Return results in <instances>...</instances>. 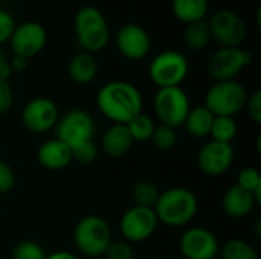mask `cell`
Returning <instances> with one entry per match:
<instances>
[{
  "instance_id": "obj_1",
  "label": "cell",
  "mask_w": 261,
  "mask_h": 259,
  "mask_svg": "<svg viewBox=\"0 0 261 259\" xmlns=\"http://www.w3.org/2000/svg\"><path fill=\"white\" fill-rule=\"evenodd\" d=\"M96 107L113 124H127L142 113L144 99L136 85L128 81H110L96 95Z\"/></svg>"
},
{
  "instance_id": "obj_2",
  "label": "cell",
  "mask_w": 261,
  "mask_h": 259,
  "mask_svg": "<svg viewBox=\"0 0 261 259\" xmlns=\"http://www.w3.org/2000/svg\"><path fill=\"white\" fill-rule=\"evenodd\" d=\"M153 209L159 223L170 227H182L196 217L199 202L193 191L176 186L161 192Z\"/></svg>"
},
{
  "instance_id": "obj_3",
  "label": "cell",
  "mask_w": 261,
  "mask_h": 259,
  "mask_svg": "<svg viewBox=\"0 0 261 259\" xmlns=\"http://www.w3.org/2000/svg\"><path fill=\"white\" fill-rule=\"evenodd\" d=\"M112 241L109 223L98 215L81 218L73 229V244L76 250L90 259L102 258Z\"/></svg>"
},
{
  "instance_id": "obj_4",
  "label": "cell",
  "mask_w": 261,
  "mask_h": 259,
  "mask_svg": "<svg viewBox=\"0 0 261 259\" xmlns=\"http://www.w3.org/2000/svg\"><path fill=\"white\" fill-rule=\"evenodd\" d=\"M75 35L83 52L102 50L110 40V29L104 14L95 6H83L75 15Z\"/></svg>"
},
{
  "instance_id": "obj_5",
  "label": "cell",
  "mask_w": 261,
  "mask_h": 259,
  "mask_svg": "<svg viewBox=\"0 0 261 259\" xmlns=\"http://www.w3.org/2000/svg\"><path fill=\"white\" fill-rule=\"evenodd\" d=\"M248 92L236 79L216 81L205 96V107L214 116L236 118L246 105Z\"/></svg>"
},
{
  "instance_id": "obj_6",
  "label": "cell",
  "mask_w": 261,
  "mask_h": 259,
  "mask_svg": "<svg viewBox=\"0 0 261 259\" xmlns=\"http://www.w3.org/2000/svg\"><path fill=\"white\" fill-rule=\"evenodd\" d=\"M95 130L93 118L83 108L69 110L63 118L58 119L55 125L57 139L64 142L70 151L92 143Z\"/></svg>"
},
{
  "instance_id": "obj_7",
  "label": "cell",
  "mask_w": 261,
  "mask_h": 259,
  "mask_svg": "<svg viewBox=\"0 0 261 259\" xmlns=\"http://www.w3.org/2000/svg\"><path fill=\"white\" fill-rule=\"evenodd\" d=\"M190 70L188 60L184 53L176 50H165L158 53L150 66L148 76L159 87H180Z\"/></svg>"
},
{
  "instance_id": "obj_8",
  "label": "cell",
  "mask_w": 261,
  "mask_h": 259,
  "mask_svg": "<svg viewBox=\"0 0 261 259\" xmlns=\"http://www.w3.org/2000/svg\"><path fill=\"white\" fill-rule=\"evenodd\" d=\"M154 113L162 125L171 128L182 127L190 110V98L182 87L159 89L154 96Z\"/></svg>"
},
{
  "instance_id": "obj_9",
  "label": "cell",
  "mask_w": 261,
  "mask_h": 259,
  "mask_svg": "<svg viewBox=\"0 0 261 259\" xmlns=\"http://www.w3.org/2000/svg\"><path fill=\"white\" fill-rule=\"evenodd\" d=\"M251 53L240 46L237 47H220L208 60V73L216 81L236 79L246 66L251 64Z\"/></svg>"
},
{
  "instance_id": "obj_10",
  "label": "cell",
  "mask_w": 261,
  "mask_h": 259,
  "mask_svg": "<svg viewBox=\"0 0 261 259\" xmlns=\"http://www.w3.org/2000/svg\"><path fill=\"white\" fill-rule=\"evenodd\" d=\"M206 23L211 38H214L222 47H237L246 37V24L234 11L220 9L214 12Z\"/></svg>"
},
{
  "instance_id": "obj_11",
  "label": "cell",
  "mask_w": 261,
  "mask_h": 259,
  "mask_svg": "<svg viewBox=\"0 0 261 259\" xmlns=\"http://www.w3.org/2000/svg\"><path fill=\"white\" fill-rule=\"evenodd\" d=\"M158 224L159 220L154 209L135 205L121 217L119 231L127 243H142L154 234Z\"/></svg>"
},
{
  "instance_id": "obj_12",
  "label": "cell",
  "mask_w": 261,
  "mask_h": 259,
  "mask_svg": "<svg viewBox=\"0 0 261 259\" xmlns=\"http://www.w3.org/2000/svg\"><path fill=\"white\" fill-rule=\"evenodd\" d=\"M60 113L57 104L44 96L31 99L21 110V124L28 131L34 134L50 131L52 128H55Z\"/></svg>"
},
{
  "instance_id": "obj_13",
  "label": "cell",
  "mask_w": 261,
  "mask_h": 259,
  "mask_svg": "<svg viewBox=\"0 0 261 259\" xmlns=\"http://www.w3.org/2000/svg\"><path fill=\"white\" fill-rule=\"evenodd\" d=\"M47 41L46 29L37 21H24L15 24V29L9 38V46L14 55L26 60L38 55Z\"/></svg>"
},
{
  "instance_id": "obj_14",
  "label": "cell",
  "mask_w": 261,
  "mask_h": 259,
  "mask_svg": "<svg viewBox=\"0 0 261 259\" xmlns=\"http://www.w3.org/2000/svg\"><path fill=\"white\" fill-rule=\"evenodd\" d=\"M179 247L187 259H216L220 244L216 235L205 227H190L180 237Z\"/></svg>"
},
{
  "instance_id": "obj_15",
  "label": "cell",
  "mask_w": 261,
  "mask_h": 259,
  "mask_svg": "<svg viewBox=\"0 0 261 259\" xmlns=\"http://www.w3.org/2000/svg\"><path fill=\"white\" fill-rule=\"evenodd\" d=\"M234 162L232 143L210 140L205 143L197 156V165L200 171L211 177H219L225 174Z\"/></svg>"
},
{
  "instance_id": "obj_16",
  "label": "cell",
  "mask_w": 261,
  "mask_h": 259,
  "mask_svg": "<svg viewBox=\"0 0 261 259\" xmlns=\"http://www.w3.org/2000/svg\"><path fill=\"white\" fill-rule=\"evenodd\" d=\"M116 47L124 58L138 61L148 55L151 40L148 32L142 26L127 23L121 26L116 34Z\"/></svg>"
},
{
  "instance_id": "obj_17",
  "label": "cell",
  "mask_w": 261,
  "mask_h": 259,
  "mask_svg": "<svg viewBox=\"0 0 261 259\" xmlns=\"http://www.w3.org/2000/svg\"><path fill=\"white\" fill-rule=\"evenodd\" d=\"M37 159L43 168L50 169V171L64 169L73 162L70 148L57 137L49 139L40 145L37 151Z\"/></svg>"
},
{
  "instance_id": "obj_18",
  "label": "cell",
  "mask_w": 261,
  "mask_h": 259,
  "mask_svg": "<svg viewBox=\"0 0 261 259\" xmlns=\"http://www.w3.org/2000/svg\"><path fill=\"white\" fill-rule=\"evenodd\" d=\"M133 139L130 136V131L125 124H112L102 134L101 147L102 151L109 157H122L125 156L132 147Z\"/></svg>"
},
{
  "instance_id": "obj_19",
  "label": "cell",
  "mask_w": 261,
  "mask_h": 259,
  "mask_svg": "<svg viewBox=\"0 0 261 259\" xmlns=\"http://www.w3.org/2000/svg\"><path fill=\"white\" fill-rule=\"evenodd\" d=\"M255 200L251 191L234 185L231 186L222 200V206L226 215H229L231 218H243L246 215H249L255 206Z\"/></svg>"
},
{
  "instance_id": "obj_20",
  "label": "cell",
  "mask_w": 261,
  "mask_h": 259,
  "mask_svg": "<svg viewBox=\"0 0 261 259\" xmlns=\"http://www.w3.org/2000/svg\"><path fill=\"white\" fill-rule=\"evenodd\" d=\"M98 73V63L93 53L80 52L69 63V76L75 84L86 85L90 84Z\"/></svg>"
},
{
  "instance_id": "obj_21",
  "label": "cell",
  "mask_w": 261,
  "mask_h": 259,
  "mask_svg": "<svg viewBox=\"0 0 261 259\" xmlns=\"http://www.w3.org/2000/svg\"><path fill=\"white\" fill-rule=\"evenodd\" d=\"M213 121H214V114L205 105H199L190 110L184 122V127L188 131V134L193 136L194 139H203L210 136Z\"/></svg>"
},
{
  "instance_id": "obj_22",
  "label": "cell",
  "mask_w": 261,
  "mask_h": 259,
  "mask_svg": "<svg viewBox=\"0 0 261 259\" xmlns=\"http://www.w3.org/2000/svg\"><path fill=\"white\" fill-rule=\"evenodd\" d=\"M208 0H173L171 9L177 20L185 24L200 21L208 14Z\"/></svg>"
},
{
  "instance_id": "obj_23",
  "label": "cell",
  "mask_w": 261,
  "mask_h": 259,
  "mask_svg": "<svg viewBox=\"0 0 261 259\" xmlns=\"http://www.w3.org/2000/svg\"><path fill=\"white\" fill-rule=\"evenodd\" d=\"M211 41V32L205 20L187 24L184 31V43L191 50H202Z\"/></svg>"
},
{
  "instance_id": "obj_24",
  "label": "cell",
  "mask_w": 261,
  "mask_h": 259,
  "mask_svg": "<svg viewBox=\"0 0 261 259\" xmlns=\"http://www.w3.org/2000/svg\"><path fill=\"white\" fill-rule=\"evenodd\" d=\"M125 125H127V128L130 131V136H132L133 142H147V140H150L151 136H153V131L156 128L154 121L147 113L136 114Z\"/></svg>"
},
{
  "instance_id": "obj_25",
  "label": "cell",
  "mask_w": 261,
  "mask_h": 259,
  "mask_svg": "<svg viewBox=\"0 0 261 259\" xmlns=\"http://www.w3.org/2000/svg\"><path fill=\"white\" fill-rule=\"evenodd\" d=\"M239 127L234 118H228V116H214L213 121V127H211V133L210 136L213 137L211 140H217V142H226L231 143L236 136H237Z\"/></svg>"
},
{
  "instance_id": "obj_26",
  "label": "cell",
  "mask_w": 261,
  "mask_h": 259,
  "mask_svg": "<svg viewBox=\"0 0 261 259\" xmlns=\"http://www.w3.org/2000/svg\"><path fill=\"white\" fill-rule=\"evenodd\" d=\"M222 259H260L258 252L243 240H229L220 250Z\"/></svg>"
},
{
  "instance_id": "obj_27",
  "label": "cell",
  "mask_w": 261,
  "mask_h": 259,
  "mask_svg": "<svg viewBox=\"0 0 261 259\" xmlns=\"http://www.w3.org/2000/svg\"><path fill=\"white\" fill-rule=\"evenodd\" d=\"M159 191L158 188L151 183V182H138L135 186H133V191H132V197H133V202L136 206H142V208H154L158 198H159Z\"/></svg>"
},
{
  "instance_id": "obj_28",
  "label": "cell",
  "mask_w": 261,
  "mask_h": 259,
  "mask_svg": "<svg viewBox=\"0 0 261 259\" xmlns=\"http://www.w3.org/2000/svg\"><path fill=\"white\" fill-rule=\"evenodd\" d=\"M154 145L156 150L159 151H171L174 148V145L177 143V134H176V128H171L168 125H159L154 128L153 136L150 139Z\"/></svg>"
},
{
  "instance_id": "obj_29",
  "label": "cell",
  "mask_w": 261,
  "mask_h": 259,
  "mask_svg": "<svg viewBox=\"0 0 261 259\" xmlns=\"http://www.w3.org/2000/svg\"><path fill=\"white\" fill-rule=\"evenodd\" d=\"M12 259H46V253L38 243L26 240L15 244L12 250Z\"/></svg>"
},
{
  "instance_id": "obj_30",
  "label": "cell",
  "mask_w": 261,
  "mask_h": 259,
  "mask_svg": "<svg viewBox=\"0 0 261 259\" xmlns=\"http://www.w3.org/2000/svg\"><path fill=\"white\" fill-rule=\"evenodd\" d=\"M237 185L248 189V191H255L261 188V176L260 171L257 168H252V166H246L243 168L240 172H239V177H237Z\"/></svg>"
},
{
  "instance_id": "obj_31",
  "label": "cell",
  "mask_w": 261,
  "mask_h": 259,
  "mask_svg": "<svg viewBox=\"0 0 261 259\" xmlns=\"http://www.w3.org/2000/svg\"><path fill=\"white\" fill-rule=\"evenodd\" d=\"M104 259H133L135 252L127 241H112L110 246L107 247Z\"/></svg>"
},
{
  "instance_id": "obj_32",
  "label": "cell",
  "mask_w": 261,
  "mask_h": 259,
  "mask_svg": "<svg viewBox=\"0 0 261 259\" xmlns=\"http://www.w3.org/2000/svg\"><path fill=\"white\" fill-rule=\"evenodd\" d=\"M15 185V174L12 168L5 162L0 160V194L9 192Z\"/></svg>"
},
{
  "instance_id": "obj_33",
  "label": "cell",
  "mask_w": 261,
  "mask_h": 259,
  "mask_svg": "<svg viewBox=\"0 0 261 259\" xmlns=\"http://www.w3.org/2000/svg\"><path fill=\"white\" fill-rule=\"evenodd\" d=\"M15 29V20L8 11L0 9V44L9 41L12 32Z\"/></svg>"
},
{
  "instance_id": "obj_34",
  "label": "cell",
  "mask_w": 261,
  "mask_h": 259,
  "mask_svg": "<svg viewBox=\"0 0 261 259\" xmlns=\"http://www.w3.org/2000/svg\"><path fill=\"white\" fill-rule=\"evenodd\" d=\"M14 102V92L8 79H0V114L9 111Z\"/></svg>"
},
{
  "instance_id": "obj_35",
  "label": "cell",
  "mask_w": 261,
  "mask_h": 259,
  "mask_svg": "<svg viewBox=\"0 0 261 259\" xmlns=\"http://www.w3.org/2000/svg\"><path fill=\"white\" fill-rule=\"evenodd\" d=\"M246 110L249 113V118L255 122V124H261V92L257 90L254 92L251 96H248L246 101Z\"/></svg>"
},
{
  "instance_id": "obj_36",
  "label": "cell",
  "mask_w": 261,
  "mask_h": 259,
  "mask_svg": "<svg viewBox=\"0 0 261 259\" xmlns=\"http://www.w3.org/2000/svg\"><path fill=\"white\" fill-rule=\"evenodd\" d=\"M11 75H12V70H11L9 58L6 52L0 47V79H9Z\"/></svg>"
},
{
  "instance_id": "obj_37",
  "label": "cell",
  "mask_w": 261,
  "mask_h": 259,
  "mask_svg": "<svg viewBox=\"0 0 261 259\" xmlns=\"http://www.w3.org/2000/svg\"><path fill=\"white\" fill-rule=\"evenodd\" d=\"M28 61H29V60H26V58H23V56H17V55H14L12 58H9V64H11L12 73H14V72H17V73L24 72L26 67H28Z\"/></svg>"
},
{
  "instance_id": "obj_38",
  "label": "cell",
  "mask_w": 261,
  "mask_h": 259,
  "mask_svg": "<svg viewBox=\"0 0 261 259\" xmlns=\"http://www.w3.org/2000/svg\"><path fill=\"white\" fill-rule=\"evenodd\" d=\"M46 259H80L76 255L70 253V252H55V253H50V255H46Z\"/></svg>"
},
{
  "instance_id": "obj_39",
  "label": "cell",
  "mask_w": 261,
  "mask_h": 259,
  "mask_svg": "<svg viewBox=\"0 0 261 259\" xmlns=\"http://www.w3.org/2000/svg\"><path fill=\"white\" fill-rule=\"evenodd\" d=\"M93 259H104V258H93Z\"/></svg>"
}]
</instances>
